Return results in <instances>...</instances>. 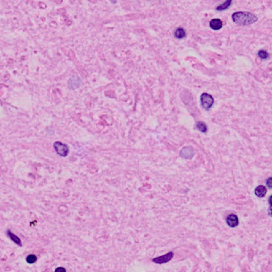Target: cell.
<instances>
[{
    "label": "cell",
    "mask_w": 272,
    "mask_h": 272,
    "mask_svg": "<svg viewBox=\"0 0 272 272\" xmlns=\"http://www.w3.org/2000/svg\"><path fill=\"white\" fill-rule=\"evenodd\" d=\"M268 214L271 217H272V206H270L269 209H268Z\"/></svg>",
    "instance_id": "obj_17"
},
{
    "label": "cell",
    "mask_w": 272,
    "mask_h": 272,
    "mask_svg": "<svg viewBox=\"0 0 272 272\" xmlns=\"http://www.w3.org/2000/svg\"><path fill=\"white\" fill-rule=\"evenodd\" d=\"M258 56H259V57L261 59H267L269 57V54L267 53L266 50H261L259 51V53H258Z\"/></svg>",
    "instance_id": "obj_13"
},
{
    "label": "cell",
    "mask_w": 272,
    "mask_h": 272,
    "mask_svg": "<svg viewBox=\"0 0 272 272\" xmlns=\"http://www.w3.org/2000/svg\"><path fill=\"white\" fill-rule=\"evenodd\" d=\"M232 3H233V0H226L225 3H222V4H220V5L217 6V11H223L227 10V9H228V7H229L230 6H231Z\"/></svg>",
    "instance_id": "obj_10"
},
{
    "label": "cell",
    "mask_w": 272,
    "mask_h": 272,
    "mask_svg": "<svg viewBox=\"0 0 272 272\" xmlns=\"http://www.w3.org/2000/svg\"><path fill=\"white\" fill-rule=\"evenodd\" d=\"M7 235H9V237L11 238V240H12V241H14L16 244H18V245L21 247L22 242H21V240H20V238H19L17 235H14V234L11 232V230H7Z\"/></svg>",
    "instance_id": "obj_9"
},
{
    "label": "cell",
    "mask_w": 272,
    "mask_h": 272,
    "mask_svg": "<svg viewBox=\"0 0 272 272\" xmlns=\"http://www.w3.org/2000/svg\"><path fill=\"white\" fill-rule=\"evenodd\" d=\"M37 261V256L35 255H29L27 257V262L28 263H34Z\"/></svg>",
    "instance_id": "obj_14"
},
{
    "label": "cell",
    "mask_w": 272,
    "mask_h": 272,
    "mask_svg": "<svg viewBox=\"0 0 272 272\" xmlns=\"http://www.w3.org/2000/svg\"><path fill=\"white\" fill-rule=\"evenodd\" d=\"M197 128L201 131V132L205 133L207 132V131H208V127L206 126V124L203 122H198L197 123Z\"/></svg>",
    "instance_id": "obj_12"
},
{
    "label": "cell",
    "mask_w": 272,
    "mask_h": 272,
    "mask_svg": "<svg viewBox=\"0 0 272 272\" xmlns=\"http://www.w3.org/2000/svg\"><path fill=\"white\" fill-rule=\"evenodd\" d=\"M180 155L185 159H190L194 156V150L190 146H185L180 151Z\"/></svg>",
    "instance_id": "obj_5"
},
{
    "label": "cell",
    "mask_w": 272,
    "mask_h": 272,
    "mask_svg": "<svg viewBox=\"0 0 272 272\" xmlns=\"http://www.w3.org/2000/svg\"><path fill=\"white\" fill-rule=\"evenodd\" d=\"M214 100L211 95L208 93H203L201 95V103L204 109L209 110L211 108L212 106L213 105Z\"/></svg>",
    "instance_id": "obj_3"
},
{
    "label": "cell",
    "mask_w": 272,
    "mask_h": 272,
    "mask_svg": "<svg viewBox=\"0 0 272 272\" xmlns=\"http://www.w3.org/2000/svg\"><path fill=\"white\" fill-rule=\"evenodd\" d=\"M269 204H270V205L272 206V195L271 196V197H270V198H269Z\"/></svg>",
    "instance_id": "obj_18"
},
{
    "label": "cell",
    "mask_w": 272,
    "mask_h": 272,
    "mask_svg": "<svg viewBox=\"0 0 272 272\" xmlns=\"http://www.w3.org/2000/svg\"><path fill=\"white\" fill-rule=\"evenodd\" d=\"M232 19L235 24L239 26H248L257 22L258 18L256 15L251 12L246 11H238L233 14Z\"/></svg>",
    "instance_id": "obj_1"
},
{
    "label": "cell",
    "mask_w": 272,
    "mask_h": 272,
    "mask_svg": "<svg viewBox=\"0 0 272 272\" xmlns=\"http://www.w3.org/2000/svg\"><path fill=\"white\" fill-rule=\"evenodd\" d=\"M267 185L268 186V187L272 188V177H270V178H268V179H267Z\"/></svg>",
    "instance_id": "obj_15"
},
{
    "label": "cell",
    "mask_w": 272,
    "mask_h": 272,
    "mask_svg": "<svg viewBox=\"0 0 272 272\" xmlns=\"http://www.w3.org/2000/svg\"><path fill=\"white\" fill-rule=\"evenodd\" d=\"M55 272H66V270L65 269L64 267H57V269L55 270Z\"/></svg>",
    "instance_id": "obj_16"
},
{
    "label": "cell",
    "mask_w": 272,
    "mask_h": 272,
    "mask_svg": "<svg viewBox=\"0 0 272 272\" xmlns=\"http://www.w3.org/2000/svg\"><path fill=\"white\" fill-rule=\"evenodd\" d=\"M173 257H174V252L170 251V252H168L164 255L154 258V259H153V262L155 263H158V264H162V263H166L167 262L170 261L173 259Z\"/></svg>",
    "instance_id": "obj_4"
},
{
    "label": "cell",
    "mask_w": 272,
    "mask_h": 272,
    "mask_svg": "<svg viewBox=\"0 0 272 272\" xmlns=\"http://www.w3.org/2000/svg\"><path fill=\"white\" fill-rule=\"evenodd\" d=\"M53 147L57 154L61 157H66L69 154V148L68 145L65 143H62L61 142H55L53 143Z\"/></svg>",
    "instance_id": "obj_2"
},
{
    "label": "cell",
    "mask_w": 272,
    "mask_h": 272,
    "mask_svg": "<svg viewBox=\"0 0 272 272\" xmlns=\"http://www.w3.org/2000/svg\"><path fill=\"white\" fill-rule=\"evenodd\" d=\"M226 221H227L228 225L232 228L236 227V226L239 225V220H238L237 216L235 215V214H231V215H229V216L227 217Z\"/></svg>",
    "instance_id": "obj_6"
},
{
    "label": "cell",
    "mask_w": 272,
    "mask_h": 272,
    "mask_svg": "<svg viewBox=\"0 0 272 272\" xmlns=\"http://www.w3.org/2000/svg\"><path fill=\"white\" fill-rule=\"evenodd\" d=\"M209 25H210V27H211L212 29H214V30H219L223 27V22H222L220 19H215L210 21Z\"/></svg>",
    "instance_id": "obj_7"
},
{
    "label": "cell",
    "mask_w": 272,
    "mask_h": 272,
    "mask_svg": "<svg viewBox=\"0 0 272 272\" xmlns=\"http://www.w3.org/2000/svg\"><path fill=\"white\" fill-rule=\"evenodd\" d=\"M255 193L259 197H263L266 195V193H267V189L263 185H259V186H258L255 189Z\"/></svg>",
    "instance_id": "obj_8"
},
{
    "label": "cell",
    "mask_w": 272,
    "mask_h": 272,
    "mask_svg": "<svg viewBox=\"0 0 272 272\" xmlns=\"http://www.w3.org/2000/svg\"><path fill=\"white\" fill-rule=\"evenodd\" d=\"M174 36L177 38H183L185 37V31L183 28H177L174 32Z\"/></svg>",
    "instance_id": "obj_11"
}]
</instances>
